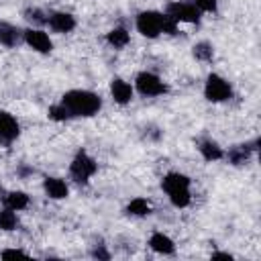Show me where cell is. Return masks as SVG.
<instances>
[{"mask_svg": "<svg viewBox=\"0 0 261 261\" xmlns=\"http://www.w3.org/2000/svg\"><path fill=\"white\" fill-rule=\"evenodd\" d=\"M61 104L67 108L71 116H94L102 108L100 96L88 90H69L63 94Z\"/></svg>", "mask_w": 261, "mask_h": 261, "instance_id": "1", "label": "cell"}, {"mask_svg": "<svg viewBox=\"0 0 261 261\" xmlns=\"http://www.w3.org/2000/svg\"><path fill=\"white\" fill-rule=\"evenodd\" d=\"M96 169H98L96 161H94L86 151H80V153L73 157L71 165H69V175H71L73 181L86 184V181L96 173Z\"/></svg>", "mask_w": 261, "mask_h": 261, "instance_id": "2", "label": "cell"}, {"mask_svg": "<svg viewBox=\"0 0 261 261\" xmlns=\"http://www.w3.org/2000/svg\"><path fill=\"white\" fill-rule=\"evenodd\" d=\"M137 29L143 37L155 39L159 33H163V14L155 10H145L137 16Z\"/></svg>", "mask_w": 261, "mask_h": 261, "instance_id": "3", "label": "cell"}, {"mask_svg": "<svg viewBox=\"0 0 261 261\" xmlns=\"http://www.w3.org/2000/svg\"><path fill=\"white\" fill-rule=\"evenodd\" d=\"M204 96H206V100H210V102H224V100H228V98L232 96V90H230V84H228L224 77L212 73V75H208V80H206Z\"/></svg>", "mask_w": 261, "mask_h": 261, "instance_id": "4", "label": "cell"}, {"mask_svg": "<svg viewBox=\"0 0 261 261\" xmlns=\"http://www.w3.org/2000/svg\"><path fill=\"white\" fill-rule=\"evenodd\" d=\"M137 90H139L143 96H159V94H165V92H167V86H165L155 73L141 71V73L137 75Z\"/></svg>", "mask_w": 261, "mask_h": 261, "instance_id": "5", "label": "cell"}, {"mask_svg": "<svg viewBox=\"0 0 261 261\" xmlns=\"http://www.w3.org/2000/svg\"><path fill=\"white\" fill-rule=\"evenodd\" d=\"M167 16H171L175 22H198L200 20V8L194 4H184V2H173L167 6Z\"/></svg>", "mask_w": 261, "mask_h": 261, "instance_id": "6", "label": "cell"}, {"mask_svg": "<svg viewBox=\"0 0 261 261\" xmlns=\"http://www.w3.org/2000/svg\"><path fill=\"white\" fill-rule=\"evenodd\" d=\"M20 133V126L16 122V118L8 112L0 110V143L2 145H10Z\"/></svg>", "mask_w": 261, "mask_h": 261, "instance_id": "7", "label": "cell"}, {"mask_svg": "<svg viewBox=\"0 0 261 261\" xmlns=\"http://www.w3.org/2000/svg\"><path fill=\"white\" fill-rule=\"evenodd\" d=\"M24 41H27V45H29L31 49H35V51H39V53H49V51L53 49V43H51L49 35L43 33V31H39V29H29V31H24Z\"/></svg>", "mask_w": 261, "mask_h": 261, "instance_id": "8", "label": "cell"}, {"mask_svg": "<svg viewBox=\"0 0 261 261\" xmlns=\"http://www.w3.org/2000/svg\"><path fill=\"white\" fill-rule=\"evenodd\" d=\"M24 39V31L16 29L10 22H0V45L6 47H16Z\"/></svg>", "mask_w": 261, "mask_h": 261, "instance_id": "9", "label": "cell"}, {"mask_svg": "<svg viewBox=\"0 0 261 261\" xmlns=\"http://www.w3.org/2000/svg\"><path fill=\"white\" fill-rule=\"evenodd\" d=\"M47 22L55 33H69L75 27V18L71 14H67V12H53L47 18Z\"/></svg>", "mask_w": 261, "mask_h": 261, "instance_id": "10", "label": "cell"}, {"mask_svg": "<svg viewBox=\"0 0 261 261\" xmlns=\"http://www.w3.org/2000/svg\"><path fill=\"white\" fill-rule=\"evenodd\" d=\"M110 92H112V98H114V102H118V104H126V102H130V98H133V88L126 84V82H122V80H112V84H110Z\"/></svg>", "mask_w": 261, "mask_h": 261, "instance_id": "11", "label": "cell"}, {"mask_svg": "<svg viewBox=\"0 0 261 261\" xmlns=\"http://www.w3.org/2000/svg\"><path fill=\"white\" fill-rule=\"evenodd\" d=\"M43 188H45L47 196L53 198V200H61V198L67 196V186H65V181L59 179V177H45Z\"/></svg>", "mask_w": 261, "mask_h": 261, "instance_id": "12", "label": "cell"}, {"mask_svg": "<svg viewBox=\"0 0 261 261\" xmlns=\"http://www.w3.org/2000/svg\"><path fill=\"white\" fill-rule=\"evenodd\" d=\"M163 190L169 194V192H175V190H186V188H190V179L186 177V175H181V173H167L165 177H163Z\"/></svg>", "mask_w": 261, "mask_h": 261, "instance_id": "13", "label": "cell"}, {"mask_svg": "<svg viewBox=\"0 0 261 261\" xmlns=\"http://www.w3.org/2000/svg\"><path fill=\"white\" fill-rule=\"evenodd\" d=\"M149 245H151V249L153 251H157V253H163V255H169V253H173V241L167 237V234H163V232H155L151 239H149Z\"/></svg>", "mask_w": 261, "mask_h": 261, "instance_id": "14", "label": "cell"}, {"mask_svg": "<svg viewBox=\"0 0 261 261\" xmlns=\"http://www.w3.org/2000/svg\"><path fill=\"white\" fill-rule=\"evenodd\" d=\"M198 149H200V153H202V157H204L206 161H216V159L222 157V149H220L214 141H202V143L198 145Z\"/></svg>", "mask_w": 261, "mask_h": 261, "instance_id": "15", "label": "cell"}, {"mask_svg": "<svg viewBox=\"0 0 261 261\" xmlns=\"http://www.w3.org/2000/svg\"><path fill=\"white\" fill-rule=\"evenodd\" d=\"M251 145H237V147H232L230 151H228V161L232 163V165H243L247 159H249V155H251Z\"/></svg>", "mask_w": 261, "mask_h": 261, "instance_id": "16", "label": "cell"}, {"mask_svg": "<svg viewBox=\"0 0 261 261\" xmlns=\"http://www.w3.org/2000/svg\"><path fill=\"white\" fill-rule=\"evenodd\" d=\"M128 39H130V37H128V33H126V29H120V27H118V29H112V31L106 35V41H108L114 49L124 47V45L128 43Z\"/></svg>", "mask_w": 261, "mask_h": 261, "instance_id": "17", "label": "cell"}, {"mask_svg": "<svg viewBox=\"0 0 261 261\" xmlns=\"http://www.w3.org/2000/svg\"><path fill=\"white\" fill-rule=\"evenodd\" d=\"M6 206L12 208V210H22L29 206V196L24 192H10L6 198H4Z\"/></svg>", "mask_w": 261, "mask_h": 261, "instance_id": "18", "label": "cell"}, {"mask_svg": "<svg viewBox=\"0 0 261 261\" xmlns=\"http://www.w3.org/2000/svg\"><path fill=\"white\" fill-rule=\"evenodd\" d=\"M126 212H128V214H133V216H145V214H149V212H151V206H149V202H147V200H143V198H135V200H130V202H128Z\"/></svg>", "mask_w": 261, "mask_h": 261, "instance_id": "19", "label": "cell"}, {"mask_svg": "<svg viewBox=\"0 0 261 261\" xmlns=\"http://www.w3.org/2000/svg\"><path fill=\"white\" fill-rule=\"evenodd\" d=\"M194 57L200 59V61H212V57H214V49H212V45L206 43V41L196 43V45H194Z\"/></svg>", "mask_w": 261, "mask_h": 261, "instance_id": "20", "label": "cell"}, {"mask_svg": "<svg viewBox=\"0 0 261 261\" xmlns=\"http://www.w3.org/2000/svg\"><path fill=\"white\" fill-rule=\"evenodd\" d=\"M169 200H171V204H173V206L184 208V206H188V204H190V190L186 188V190L169 192Z\"/></svg>", "mask_w": 261, "mask_h": 261, "instance_id": "21", "label": "cell"}, {"mask_svg": "<svg viewBox=\"0 0 261 261\" xmlns=\"http://www.w3.org/2000/svg\"><path fill=\"white\" fill-rule=\"evenodd\" d=\"M16 226V214L12 208H6L0 212V228L2 230H12Z\"/></svg>", "mask_w": 261, "mask_h": 261, "instance_id": "22", "label": "cell"}, {"mask_svg": "<svg viewBox=\"0 0 261 261\" xmlns=\"http://www.w3.org/2000/svg\"><path fill=\"white\" fill-rule=\"evenodd\" d=\"M49 118H53V120H67V118H71V114L67 112V108L63 104H59V106H51L49 108Z\"/></svg>", "mask_w": 261, "mask_h": 261, "instance_id": "23", "label": "cell"}, {"mask_svg": "<svg viewBox=\"0 0 261 261\" xmlns=\"http://www.w3.org/2000/svg\"><path fill=\"white\" fill-rule=\"evenodd\" d=\"M24 18H27V20H33V22H37V24L47 22V18L43 16V12H41L39 8H27V10H24Z\"/></svg>", "mask_w": 261, "mask_h": 261, "instance_id": "24", "label": "cell"}, {"mask_svg": "<svg viewBox=\"0 0 261 261\" xmlns=\"http://www.w3.org/2000/svg\"><path fill=\"white\" fill-rule=\"evenodd\" d=\"M163 33H167V35H175L177 33V22L167 14H163Z\"/></svg>", "mask_w": 261, "mask_h": 261, "instance_id": "25", "label": "cell"}, {"mask_svg": "<svg viewBox=\"0 0 261 261\" xmlns=\"http://www.w3.org/2000/svg\"><path fill=\"white\" fill-rule=\"evenodd\" d=\"M194 6H198L200 10H208V12H212V10H216V0H196Z\"/></svg>", "mask_w": 261, "mask_h": 261, "instance_id": "26", "label": "cell"}, {"mask_svg": "<svg viewBox=\"0 0 261 261\" xmlns=\"http://www.w3.org/2000/svg\"><path fill=\"white\" fill-rule=\"evenodd\" d=\"M92 255H94V257H98V259H110V255H108V253H106L102 247L94 249V251H92Z\"/></svg>", "mask_w": 261, "mask_h": 261, "instance_id": "27", "label": "cell"}, {"mask_svg": "<svg viewBox=\"0 0 261 261\" xmlns=\"http://www.w3.org/2000/svg\"><path fill=\"white\" fill-rule=\"evenodd\" d=\"M20 255H24V251H20V249H10V251H4V253H2L4 259H6V257H20Z\"/></svg>", "mask_w": 261, "mask_h": 261, "instance_id": "28", "label": "cell"}, {"mask_svg": "<svg viewBox=\"0 0 261 261\" xmlns=\"http://www.w3.org/2000/svg\"><path fill=\"white\" fill-rule=\"evenodd\" d=\"M212 259H228V261H230L232 257H230L228 253H214V255H212Z\"/></svg>", "mask_w": 261, "mask_h": 261, "instance_id": "29", "label": "cell"}]
</instances>
